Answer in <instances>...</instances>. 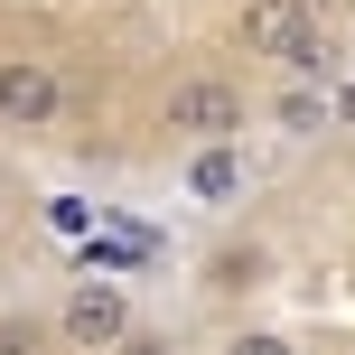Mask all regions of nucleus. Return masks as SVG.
Listing matches in <instances>:
<instances>
[{"label":"nucleus","mask_w":355,"mask_h":355,"mask_svg":"<svg viewBox=\"0 0 355 355\" xmlns=\"http://www.w3.org/2000/svg\"><path fill=\"white\" fill-rule=\"evenodd\" d=\"M281 131H290V141H318V131H327V94L290 85V94H281Z\"/></svg>","instance_id":"423d86ee"},{"label":"nucleus","mask_w":355,"mask_h":355,"mask_svg":"<svg viewBox=\"0 0 355 355\" xmlns=\"http://www.w3.org/2000/svg\"><path fill=\"white\" fill-rule=\"evenodd\" d=\"M56 112H66L56 66H37V56H0V122H10V131H47Z\"/></svg>","instance_id":"7ed1b4c3"},{"label":"nucleus","mask_w":355,"mask_h":355,"mask_svg":"<svg viewBox=\"0 0 355 355\" xmlns=\"http://www.w3.org/2000/svg\"><path fill=\"white\" fill-rule=\"evenodd\" d=\"M225 355H300V346H290V337H281V327H243V337H234Z\"/></svg>","instance_id":"1a4fd4ad"},{"label":"nucleus","mask_w":355,"mask_h":355,"mask_svg":"<svg viewBox=\"0 0 355 355\" xmlns=\"http://www.w3.org/2000/svg\"><path fill=\"white\" fill-rule=\"evenodd\" d=\"M37 346H47L37 318H0V355H37Z\"/></svg>","instance_id":"6e6552de"},{"label":"nucleus","mask_w":355,"mask_h":355,"mask_svg":"<svg viewBox=\"0 0 355 355\" xmlns=\"http://www.w3.org/2000/svg\"><path fill=\"white\" fill-rule=\"evenodd\" d=\"M300 10H337V0H300Z\"/></svg>","instance_id":"9b49d317"},{"label":"nucleus","mask_w":355,"mask_h":355,"mask_svg":"<svg viewBox=\"0 0 355 355\" xmlns=\"http://www.w3.org/2000/svg\"><path fill=\"white\" fill-rule=\"evenodd\" d=\"M122 355H178L168 337H141V327H131V337H122Z\"/></svg>","instance_id":"9d476101"},{"label":"nucleus","mask_w":355,"mask_h":355,"mask_svg":"<svg viewBox=\"0 0 355 355\" xmlns=\"http://www.w3.org/2000/svg\"><path fill=\"white\" fill-rule=\"evenodd\" d=\"M243 37H252L262 56H281V66H290L300 37H309V10H300V0H252V10H243Z\"/></svg>","instance_id":"20e7f679"},{"label":"nucleus","mask_w":355,"mask_h":355,"mask_svg":"<svg viewBox=\"0 0 355 355\" xmlns=\"http://www.w3.org/2000/svg\"><path fill=\"white\" fill-rule=\"evenodd\" d=\"M206 281H215V290H252V281H262V252H252V243H243V252H215Z\"/></svg>","instance_id":"0eeeda50"},{"label":"nucleus","mask_w":355,"mask_h":355,"mask_svg":"<svg viewBox=\"0 0 355 355\" xmlns=\"http://www.w3.org/2000/svg\"><path fill=\"white\" fill-rule=\"evenodd\" d=\"M56 337L85 346V355L122 346V337H131V300H122V281H75V290H66V309H56Z\"/></svg>","instance_id":"f03ea898"},{"label":"nucleus","mask_w":355,"mask_h":355,"mask_svg":"<svg viewBox=\"0 0 355 355\" xmlns=\"http://www.w3.org/2000/svg\"><path fill=\"white\" fill-rule=\"evenodd\" d=\"M168 131L196 141V150L243 141V85H225V75H187V85H168Z\"/></svg>","instance_id":"f257e3e1"},{"label":"nucleus","mask_w":355,"mask_h":355,"mask_svg":"<svg viewBox=\"0 0 355 355\" xmlns=\"http://www.w3.org/2000/svg\"><path fill=\"white\" fill-rule=\"evenodd\" d=\"M187 187L206 196V206H225V196H243V150H234V141L196 150V159H187Z\"/></svg>","instance_id":"39448f33"}]
</instances>
